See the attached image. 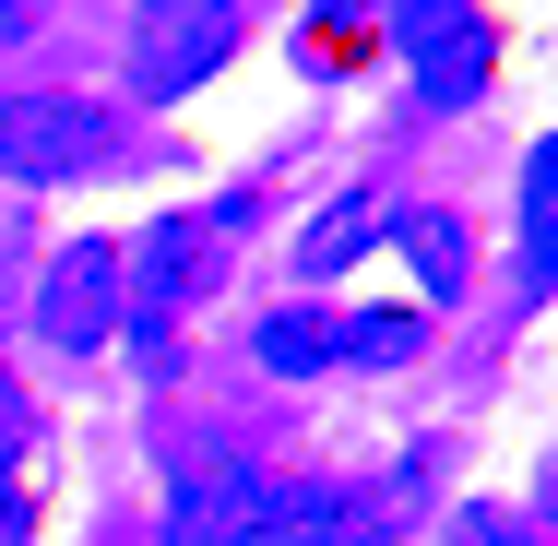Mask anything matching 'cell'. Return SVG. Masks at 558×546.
I'll list each match as a JSON object with an SVG mask.
<instances>
[{
	"label": "cell",
	"instance_id": "cell-11",
	"mask_svg": "<svg viewBox=\"0 0 558 546\" xmlns=\"http://www.w3.org/2000/svg\"><path fill=\"white\" fill-rule=\"evenodd\" d=\"M250 356H262L274 380H310V368H333V310H274V321L250 332Z\"/></svg>",
	"mask_w": 558,
	"mask_h": 546
},
{
	"label": "cell",
	"instance_id": "cell-7",
	"mask_svg": "<svg viewBox=\"0 0 558 546\" xmlns=\"http://www.w3.org/2000/svg\"><path fill=\"white\" fill-rule=\"evenodd\" d=\"M108 167V119L84 96H0V179L36 191V179H84Z\"/></svg>",
	"mask_w": 558,
	"mask_h": 546
},
{
	"label": "cell",
	"instance_id": "cell-8",
	"mask_svg": "<svg viewBox=\"0 0 558 546\" xmlns=\"http://www.w3.org/2000/svg\"><path fill=\"white\" fill-rule=\"evenodd\" d=\"M380 238H392V250L416 262V310L440 321L451 298H463V226H451V215H428V203H416V215H380Z\"/></svg>",
	"mask_w": 558,
	"mask_h": 546
},
{
	"label": "cell",
	"instance_id": "cell-16",
	"mask_svg": "<svg viewBox=\"0 0 558 546\" xmlns=\"http://www.w3.org/2000/svg\"><path fill=\"white\" fill-rule=\"evenodd\" d=\"M36 12H48V0H0V36H24V24H36Z\"/></svg>",
	"mask_w": 558,
	"mask_h": 546
},
{
	"label": "cell",
	"instance_id": "cell-9",
	"mask_svg": "<svg viewBox=\"0 0 558 546\" xmlns=\"http://www.w3.org/2000/svg\"><path fill=\"white\" fill-rule=\"evenodd\" d=\"M428 344V310H356V321H333V368H404Z\"/></svg>",
	"mask_w": 558,
	"mask_h": 546
},
{
	"label": "cell",
	"instance_id": "cell-6",
	"mask_svg": "<svg viewBox=\"0 0 558 546\" xmlns=\"http://www.w3.org/2000/svg\"><path fill=\"white\" fill-rule=\"evenodd\" d=\"M262 511H274V475L238 463V451H191L167 475V546H262Z\"/></svg>",
	"mask_w": 558,
	"mask_h": 546
},
{
	"label": "cell",
	"instance_id": "cell-10",
	"mask_svg": "<svg viewBox=\"0 0 558 546\" xmlns=\"http://www.w3.org/2000/svg\"><path fill=\"white\" fill-rule=\"evenodd\" d=\"M523 286H558V143H535V167H523Z\"/></svg>",
	"mask_w": 558,
	"mask_h": 546
},
{
	"label": "cell",
	"instance_id": "cell-13",
	"mask_svg": "<svg viewBox=\"0 0 558 546\" xmlns=\"http://www.w3.org/2000/svg\"><path fill=\"white\" fill-rule=\"evenodd\" d=\"M368 238H380V203H333V215L298 238V274H344V262H356Z\"/></svg>",
	"mask_w": 558,
	"mask_h": 546
},
{
	"label": "cell",
	"instance_id": "cell-1",
	"mask_svg": "<svg viewBox=\"0 0 558 546\" xmlns=\"http://www.w3.org/2000/svg\"><path fill=\"white\" fill-rule=\"evenodd\" d=\"M250 238V203H215V215H155L143 226V262H119V298L143 310V332H167L191 298H215V274Z\"/></svg>",
	"mask_w": 558,
	"mask_h": 546
},
{
	"label": "cell",
	"instance_id": "cell-12",
	"mask_svg": "<svg viewBox=\"0 0 558 546\" xmlns=\"http://www.w3.org/2000/svg\"><path fill=\"white\" fill-rule=\"evenodd\" d=\"M24 439H36V416H24V392L0 380V546L36 535V499H24Z\"/></svg>",
	"mask_w": 558,
	"mask_h": 546
},
{
	"label": "cell",
	"instance_id": "cell-5",
	"mask_svg": "<svg viewBox=\"0 0 558 546\" xmlns=\"http://www.w3.org/2000/svg\"><path fill=\"white\" fill-rule=\"evenodd\" d=\"M119 262H131L119 238H60V250H48V274H36V310H24L36 344L96 356V344L119 332V310H131V298H119Z\"/></svg>",
	"mask_w": 558,
	"mask_h": 546
},
{
	"label": "cell",
	"instance_id": "cell-15",
	"mask_svg": "<svg viewBox=\"0 0 558 546\" xmlns=\"http://www.w3.org/2000/svg\"><path fill=\"white\" fill-rule=\"evenodd\" d=\"M12 274H24V215L0 203V298H12Z\"/></svg>",
	"mask_w": 558,
	"mask_h": 546
},
{
	"label": "cell",
	"instance_id": "cell-2",
	"mask_svg": "<svg viewBox=\"0 0 558 546\" xmlns=\"http://www.w3.org/2000/svg\"><path fill=\"white\" fill-rule=\"evenodd\" d=\"M238 24H250V0H143V24H131V96L167 108V96L215 84L238 60Z\"/></svg>",
	"mask_w": 558,
	"mask_h": 546
},
{
	"label": "cell",
	"instance_id": "cell-4",
	"mask_svg": "<svg viewBox=\"0 0 558 546\" xmlns=\"http://www.w3.org/2000/svg\"><path fill=\"white\" fill-rule=\"evenodd\" d=\"M416 463L404 475H380V487H274V511H262V546H392L416 523Z\"/></svg>",
	"mask_w": 558,
	"mask_h": 546
},
{
	"label": "cell",
	"instance_id": "cell-14",
	"mask_svg": "<svg viewBox=\"0 0 558 546\" xmlns=\"http://www.w3.org/2000/svg\"><path fill=\"white\" fill-rule=\"evenodd\" d=\"M440 546H535V523L511 511V499H451V523H440Z\"/></svg>",
	"mask_w": 558,
	"mask_h": 546
},
{
	"label": "cell",
	"instance_id": "cell-3",
	"mask_svg": "<svg viewBox=\"0 0 558 546\" xmlns=\"http://www.w3.org/2000/svg\"><path fill=\"white\" fill-rule=\"evenodd\" d=\"M392 48H404L428 108H475L487 72H499V24L475 0H392Z\"/></svg>",
	"mask_w": 558,
	"mask_h": 546
}]
</instances>
